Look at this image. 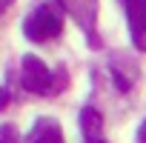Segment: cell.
Segmentation results:
<instances>
[{
  "instance_id": "6da1fadb",
  "label": "cell",
  "mask_w": 146,
  "mask_h": 143,
  "mask_svg": "<svg viewBox=\"0 0 146 143\" xmlns=\"http://www.w3.org/2000/svg\"><path fill=\"white\" fill-rule=\"evenodd\" d=\"M20 83H23L26 92H32L37 97H54L66 86V69H57V75H52L49 66L40 57L23 54V60H20Z\"/></svg>"
},
{
  "instance_id": "7a4b0ae2",
  "label": "cell",
  "mask_w": 146,
  "mask_h": 143,
  "mask_svg": "<svg viewBox=\"0 0 146 143\" xmlns=\"http://www.w3.org/2000/svg\"><path fill=\"white\" fill-rule=\"evenodd\" d=\"M63 6L57 0H46L40 3L26 20H23V34L32 40V43H49L54 37H60L63 32Z\"/></svg>"
},
{
  "instance_id": "3957f363",
  "label": "cell",
  "mask_w": 146,
  "mask_h": 143,
  "mask_svg": "<svg viewBox=\"0 0 146 143\" xmlns=\"http://www.w3.org/2000/svg\"><path fill=\"white\" fill-rule=\"evenodd\" d=\"M63 6V12L72 15L75 20L86 34H89V46H100V37L95 34V23H98V0H57Z\"/></svg>"
},
{
  "instance_id": "277c9868",
  "label": "cell",
  "mask_w": 146,
  "mask_h": 143,
  "mask_svg": "<svg viewBox=\"0 0 146 143\" xmlns=\"http://www.w3.org/2000/svg\"><path fill=\"white\" fill-rule=\"evenodd\" d=\"M126 3V20L135 49L146 52V0H123Z\"/></svg>"
},
{
  "instance_id": "5b68a950",
  "label": "cell",
  "mask_w": 146,
  "mask_h": 143,
  "mask_svg": "<svg viewBox=\"0 0 146 143\" xmlns=\"http://www.w3.org/2000/svg\"><path fill=\"white\" fill-rule=\"evenodd\" d=\"M23 143H66V140H63V129L54 117H37Z\"/></svg>"
},
{
  "instance_id": "8992f818",
  "label": "cell",
  "mask_w": 146,
  "mask_h": 143,
  "mask_svg": "<svg viewBox=\"0 0 146 143\" xmlns=\"http://www.w3.org/2000/svg\"><path fill=\"white\" fill-rule=\"evenodd\" d=\"M80 134H83V143H109L103 137V117L95 106L80 109Z\"/></svg>"
},
{
  "instance_id": "52a82bcc",
  "label": "cell",
  "mask_w": 146,
  "mask_h": 143,
  "mask_svg": "<svg viewBox=\"0 0 146 143\" xmlns=\"http://www.w3.org/2000/svg\"><path fill=\"white\" fill-rule=\"evenodd\" d=\"M0 143H23V137H20L15 123H3L0 126Z\"/></svg>"
},
{
  "instance_id": "ba28073f",
  "label": "cell",
  "mask_w": 146,
  "mask_h": 143,
  "mask_svg": "<svg viewBox=\"0 0 146 143\" xmlns=\"http://www.w3.org/2000/svg\"><path fill=\"white\" fill-rule=\"evenodd\" d=\"M135 143H146V120L140 123V129H137V134H135Z\"/></svg>"
},
{
  "instance_id": "9c48e42d",
  "label": "cell",
  "mask_w": 146,
  "mask_h": 143,
  "mask_svg": "<svg viewBox=\"0 0 146 143\" xmlns=\"http://www.w3.org/2000/svg\"><path fill=\"white\" fill-rule=\"evenodd\" d=\"M9 103V89H3V86H0V109H3Z\"/></svg>"
},
{
  "instance_id": "30bf717a",
  "label": "cell",
  "mask_w": 146,
  "mask_h": 143,
  "mask_svg": "<svg viewBox=\"0 0 146 143\" xmlns=\"http://www.w3.org/2000/svg\"><path fill=\"white\" fill-rule=\"evenodd\" d=\"M12 3H15V0H0V15H3V12H6Z\"/></svg>"
}]
</instances>
